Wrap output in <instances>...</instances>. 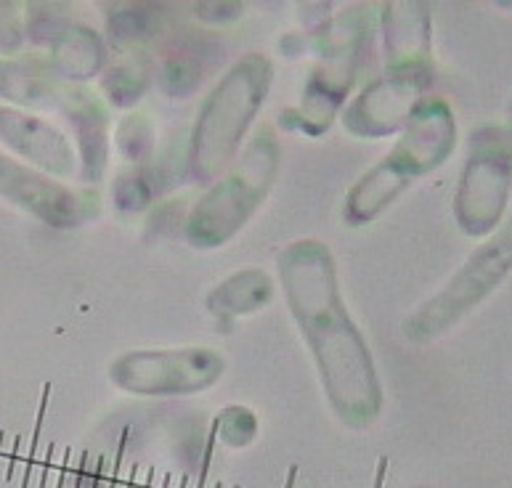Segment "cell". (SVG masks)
<instances>
[{"label": "cell", "mask_w": 512, "mask_h": 488, "mask_svg": "<svg viewBox=\"0 0 512 488\" xmlns=\"http://www.w3.org/2000/svg\"><path fill=\"white\" fill-rule=\"evenodd\" d=\"M279 173V144L274 133L263 128L247 144L245 154L234 162L226 176L199 199L189 215V239L202 250L229 242L266 199Z\"/></svg>", "instance_id": "obj_4"}, {"label": "cell", "mask_w": 512, "mask_h": 488, "mask_svg": "<svg viewBox=\"0 0 512 488\" xmlns=\"http://www.w3.org/2000/svg\"><path fill=\"white\" fill-rule=\"evenodd\" d=\"M223 359L210 348H162L125 353L112 364V380L141 396H181L213 385L223 374Z\"/></svg>", "instance_id": "obj_6"}, {"label": "cell", "mask_w": 512, "mask_h": 488, "mask_svg": "<svg viewBox=\"0 0 512 488\" xmlns=\"http://www.w3.org/2000/svg\"><path fill=\"white\" fill-rule=\"evenodd\" d=\"M99 3H104V6H109V8H115L120 0H99Z\"/></svg>", "instance_id": "obj_21"}, {"label": "cell", "mask_w": 512, "mask_h": 488, "mask_svg": "<svg viewBox=\"0 0 512 488\" xmlns=\"http://www.w3.org/2000/svg\"><path fill=\"white\" fill-rule=\"evenodd\" d=\"M51 64L64 83H88L107 69V43L88 24H69L51 43Z\"/></svg>", "instance_id": "obj_12"}, {"label": "cell", "mask_w": 512, "mask_h": 488, "mask_svg": "<svg viewBox=\"0 0 512 488\" xmlns=\"http://www.w3.org/2000/svg\"><path fill=\"white\" fill-rule=\"evenodd\" d=\"M298 6V14L303 19V24L308 27H319V24L327 22L329 11L335 6V0H295Z\"/></svg>", "instance_id": "obj_20"}, {"label": "cell", "mask_w": 512, "mask_h": 488, "mask_svg": "<svg viewBox=\"0 0 512 488\" xmlns=\"http://www.w3.org/2000/svg\"><path fill=\"white\" fill-rule=\"evenodd\" d=\"M279 282L335 412L353 425L375 420L383 388L367 340L345 308L327 244L319 239L287 244L279 255Z\"/></svg>", "instance_id": "obj_1"}, {"label": "cell", "mask_w": 512, "mask_h": 488, "mask_svg": "<svg viewBox=\"0 0 512 488\" xmlns=\"http://www.w3.org/2000/svg\"><path fill=\"white\" fill-rule=\"evenodd\" d=\"M117 144L123 149L125 157L130 160H141L146 154H152L154 144V128L152 120L141 112H133V115L123 117L120 122V130H117Z\"/></svg>", "instance_id": "obj_18"}, {"label": "cell", "mask_w": 512, "mask_h": 488, "mask_svg": "<svg viewBox=\"0 0 512 488\" xmlns=\"http://www.w3.org/2000/svg\"><path fill=\"white\" fill-rule=\"evenodd\" d=\"M69 16L72 0H24V35L38 46H51L72 24Z\"/></svg>", "instance_id": "obj_15"}, {"label": "cell", "mask_w": 512, "mask_h": 488, "mask_svg": "<svg viewBox=\"0 0 512 488\" xmlns=\"http://www.w3.org/2000/svg\"><path fill=\"white\" fill-rule=\"evenodd\" d=\"M425 67L388 69L364 85L343 112V125L359 138H380L404 128V122L422 101Z\"/></svg>", "instance_id": "obj_7"}, {"label": "cell", "mask_w": 512, "mask_h": 488, "mask_svg": "<svg viewBox=\"0 0 512 488\" xmlns=\"http://www.w3.org/2000/svg\"><path fill=\"white\" fill-rule=\"evenodd\" d=\"M0 197L22 207L54 229H75L83 221V202L64 183L51 181L43 170L0 152Z\"/></svg>", "instance_id": "obj_8"}, {"label": "cell", "mask_w": 512, "mask_h": 488, "mask_svg": "<svg viewBox=\"0 0 512 488\" xmlns=\"http://www.w3.org/2000/svg\"><path fill=\"white\" fill-rule=\"evenodd\" d=\"M388 69L425 67L428 56V3L425 0H388L380 8Z\"/></svg>", "instance_id": "obj_10"}, {"label": "cell", "mask_w": 512, "mask_h": 488, "mask_svg": "<svg viewBox=\"0 0 512 488\" xmlns=\"http://www.w3.org/2000/svg\"><path fill=\"white\" fill-rule=\"evenodd\" d=\"M274 61L266 54L239 56L202 101L189 141V173L205 183L234 165L274 85Z\"/></svg>", "instance_id": "obj_2"}, {"label": "cell", "mask_w": 512, "mask_h": 488, "mask_svg": "<svg viewBox=\"0 0 512 488\" xmlns=\"http://www.w3.org/2000/svg\"><path fill=\"white\" fill-rule=\"evenodd\" d=\"M245 14V0H197L194 16L205 24H231Z\"/></svg>", "instance_id": "obj_19"}, {"label": "cell", "mask_w": 512, "mask_h": 488, "mask_svg": "<svg viewBox=\"0 0 512 488\" xmlns=\"http://www.w3.org/2000/svg\"><path fill=\"white\" fill-rule=\"evenodd\" d=\"M512 271V221L473 255L465 271L446 287L436 300L422 305L406 324V335L414 340H430L449 329L459 316H465L475 303H481L494 287Z\"/></svg>", "instance_id": "obj_5"}, {"label": "cell", "mask_w": 512, "mask_h": 488, "mask_svg": "<svg viewBox=\"0 0 512 488\" xmlns=\"http://www.w3.org/2000/svg\"><path fill=\"white\" fill-rule=\"evenodd\" d=\"M0 144L43 173L69 178L77 168L72 141L54 122L19 107H0Z\"/></svg>", "instance_id": "obj_9"}, {"label": "cell", "mask_w": 512, "mask_h": 488, "mask_svg": "<svg viewBox=\"0 0 512 488\" xmlns=\"http://www.w3.org/2000/svg\"><path fill=\"white\" fill-rule=\"evenodd\" d=\"M202 80V67L199 61L189 54H176L165 61L160 72L162 91L168 96H189Z\"/></svg>", "instance_id": "obj_17"}, {"label": "cell", "mask_w": 512, "mask_h": 488, "mask_svg": "<svg viewBox=\"0 0 512 488\" xmlns=\"http://www.w3.org/2000/svg\"><path fill=\"white\" fill-rule=\"evenodd\" d=\"M494 3H499V6H505V8H512V0H494Z\"/></svg>", "instance_id": "obj_22"}, {"label": "cell", "mask_w": 512, "mask_h": 488, "mask_svg": "<svg viewBox=\"0 0 512 488\" xmlns=\"http://www.w3.org/2000/svg\"><path fill=\"white\" fill-rule=\"evenodd\" d=\"M64 85L62 77L40 61L6 59L0 56V99L11 101L16 107L54 109L62 107Z\"/></svg>", "instance_id": "obj_11"}, {"label": "cell", "mask_w": 512, "mask_h": 488, "mask_svg": "<svg viewBox=\"0 0 512 488\" xmlns=\"http://www.w3.org/2000/svg\"><path fill=\"white\" fill-rule=\"evenodd\" d=\"M59 109L75 128L85 168H104V160H107V107H104V101L88 88H67Z\"/></svg>", "instance_id": "obj_13"}, {"label": "cell", "mask_w": 512, "mask_h": 488, "mask_svg": "<svg viewBox=\"0 0 512 488\" xmlns=\"http://www.w3.org/2000/svg\"><path fill=\"white\" fill-rule=\"evenodd\" d=\"M146 88H149V69H146L144 61H117V64L101 72V91H104L112 107H133V104L141 101Z\"/></svg>", "instance_id": "obj_16"}, {"label": "cell", "mask_w": 512, "mask_h": 488, "mask_svg": "<svg viewBox=\"0 0 512 488\" xmlns=\"http://www.w3.org/2000/svg\"><path fill=\"white\" fill-rule=\"evenodd\" d=\"M401 130L404 133L393 152L351 191L345 205V218L351 223L377 218L414 176L436 168L438 160H444L454 146V117L449 104L441 99H422Z\"/></svg>", "instance_id": "obj_3"}, {"label": "cell", "mask_w": 512, "mask_h": 488, "mask_svg": "<svg viewBox=\"0 0 512 488\" xmlns=\"http://www.w3.org/2000/svg\"><path fill=\"white\" fill-rule=\"evenodd\" d=\"M274 295V282L271 276L263 274V271H242L237 276H229L226 282L218 284L207 305H210V313H218V316H245V313H255L258 308L271 300Z\"/></svg>", "instance_id": "obj_14"}]
</instances>
